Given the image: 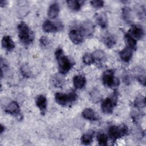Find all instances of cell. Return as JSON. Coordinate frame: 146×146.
I'll use <instances>...</instances> for the list:
<instances>
[{"label":"cell","instance_id":"4dcf8cb0","mask_svg":"<svg viewBox=\"0 0 146 146\" xmlns=\"http://www.w3.org/2000/svg\"><path fill=\"white\" fill-rule=\"evenodd\" d=\"M97 139H98V141L99 145H105L107 144L108 137L104 133H99L98 135Z\"/></svg>","mask_w":146,"mask_h":146},{"label":"cell","instance_id":"d6986e66","mask_svg":"<svg viewBox=\"0 0 146 146\" xmlns=\"http://www.w3.org/2000/svg\"><path fill=\"white\" fill-rule=\"evenodd\" d=\"M59 12V6L57 3L51 4L48 7L47 15L50 18H56Z\"/></svg>","mask_w":146,"mask_h":146},{"label":"cell","instance_id":"e575fe53","mask_svg":"<svg viewBox=\"0 0 146 146\" xmlns=\"http://www.w3.org/2000/svg\"><path fill=\"white\" fill-rule=\"evenodd\" d=\"M123 80L124 81V82L125 84H129L131 83V76L128 74H125V75H124V76L123 78Z\"/></svg>","mask_w":146,"mask_h":146},{"label":"cell","instance_id":"83f0119b","mask_svg":"<svg viewBox=\"0 0 146 146\" xmlns=\"http://www.w3.org/2000/svg\"><path fill=\"white\" fill-rule=\"evenodd\" d=\"M81 141L84 145H89L92 142V135L90 133H85L81 137Z\"/></svg>","mask_w":146,"mask_h":146},{"label":"cell","instance_id":"8992f818","mask_svg":"<svg viewBox=\"0 0 146 146\" xmlns=\"http://www.w3.org/2000/svg\"><path fill=\"white\" fill-rule=\"evenodd\" d=\"M117 103V94L116 92L113 93L112 95H111L105 99L101 106V108L103 113L107 114L112 113L114 107Z\"/></svg>","mask_w":146,"mask_h":146},{"label":"cell","instance_id":"1f68e13d","mask_svg":"<svg viewBox=\"0 0 146 146\" xmlns=\"http://www.w3.org/2000/svg\"><path fill=\"white\" fill-rule=\"evenodd\" d=\"M90 3L95 9H99L103 6L104 1L102 0H94L90 1Z\"/></svg>","mask_w":146,"mask_h":146},{"label":"cell","instance_id":"4316f807","mask_svg":"<svg viewBox=\"0 0 146 146\" xmlns=\"http://www.w3.org/2000/svg\"><path fill=\"white\" fill-rule=\"evenodd\" d=\"M20 70H21V72L23 76L26 78H29L31 76V72L29 66L27 64H25L22 65Z\"/></svg>","mask_w":146,"mask_h":146},{"label":"cell","instance_id":"4fadbf2b","mask_svg":"<svg viewBox=\"0 0 146 146\" xmlns=\"http://www.w3.org/2000/svg\"><path fill=\"white\" fill-rule=\"evenodd\" d=\"M132 50L128 47H125L119 52V56L121 59L124 62H129L132 57Z\"/></svg>","mask_w":146,"mask_h":146},{"label":"cell","instance_id":"6da1fadb","mask_svg":"<svg viewBox=\"0 0 146 146\" xmlns=\"http://www.w3.org/2000/svg\"><path fill=\"white\" fill-rule=\"evenodd\" d=\"M55 55L58 63L59 72L61 74H66L73 66V62L67 56L64 55L63 51L60 47H58L56 50Z\"/></svg>","mask_w":146,"mask_h":146},{"label":"cell","instance_id":"3957f363","mask_svg":"<svg viewBox=\"0 0 146 146\" xmlns=\"http://www.w3.org/2000/svg\"><path fill=\"white\" fill-rule=\"evenodd\" d=\"M77 94L74 91L70 92L68 94L58 92L55 95L56 102L62 106H67L72 104L77 99Z\"/></svg>","mask_w":146,"mask_h":146},{"label":"cell","instance_id":"f546056e","mask_svg":"<svg viewBox=\"0 0 146 146\" xmlns=\"http://www.w3.org/2000/svg\"><path fill=\"white\" fill-rule=\"evenodd\" d=\"M52 83L56 87H61L64 83V80L60 76L55 75L52 78Z\"/></svg>","mask_w":146,"mask_h":146},{"label":"cell","instance_id":"8fae6325","mask_svg":"<svg viewBox=\"0 0 146 146\" xmlns=\"http://www.w3.org/2000/svg\"><path fill=\"white\" fill-rule=\"evenodd\" d=\"M5 112L13 116H19L21 113V110L19 104L16 102L10 103L5 110Z\"/></svg>","mask_w":146,"mask_h":146},{"label":"cell","instance_id":"8d00e7d4","mask_svg":"<svg viewBox=\"0 0 146 146\" xmlns=\"http://www.w3.org/2000/svg\"><path fill=\"white\" fill-rule=\"evenodd\" d=\"M4 131H5V127L3 126L2 124H1V133H2Z\"/></svg>","mask_w":146,"mask_h":146},{"label":"cell","instance_id":"52a82bcc","mask_svg":"<svg viewBox=\"0 0 146 146\" xmlns=\"http://www.w3.org/2000/svg\"><path fill=\"white\" fill-rule=\"evenodd\" d=\"M81 32L83 35L86 36H91L95 31V26L94 23L89 21L83 22L81 25Z\"/></svg>","mask_w":146,"mask_h":146},{"label":"cell","instance_id":"cb8c5ba5","mask_svg":"<svg viewBox=\"0 0 146 146\" xmlns=\"http://www.w3.org/2000/svg\"><path fill=\"white\" fill-rule=\"evenodd\" d=\"M66 2L68 8L74 11H77L79 10L81 7V4L78 1L70 0L67 1Z\"/></svg>","mask_w":146,"mask_h":146},{"label":"cell","instance_id":"484cf974","mask_svg":"<svg viewBox=\"0 0 146 146\" xmlns=\"http://www.w3.org/2000/svg\"><path fill=\"white\" fill-rule=\"evenodd\" d=\"M133 104L135 107L138 108H141L145 107V98L142 95L138 96L135 100Z\"/></svg>","mask_w":146,"mask_h":146},{"label":"cell","instance_id":"30bf717a","mask_svg":"<svg viewBox=\"0 0 146 146\" xmlns=\"http://www.w3.org/2000/svg\"><path fill=\"white\" fill-rule=\"evenodd\" d=\"M68 35L70 40L75 44H79L83 40V35L79 30L73 29L70 31Z\"/></svg>","mask_w":146,"mask_h":146},{"label":"cell","instance_id":"ffe728a7","mask_svg":"<svg viewBox=\"0 0 146 146\" xmlns=\"http://www.w3.org/2000/svg\"><path fill=\"white\" fill-rule=\"evenodd\" d=\"M83 117L89 120H96L98 117L95 112L91 108H86L82 112Z\"/></svg>","mask_w":146,"mask_h":146},{"label":"cell","instance_id":"d4e9b609","mask_svg":"<svg viewBox=\"0 0 146 146\" xmlns=\"http://www.w3.org/2000/svg\"><path fill=\"white\" fill-rule=\"evenodd\" d=\"M90 96L94 103H98L102 99V96L99 91L96 88H94L90 92Z\"/></svg>","mask_w":146,"mask_h":146},{"label":"cell","instance_id":"ba28073f","mask_svg":"<svg viewBox=\"0 0 146 146\" xmlns=\"http://www.w3.org/2000/svg\"><path fill=\"white\" fill-rule=\"evenodd\" d=\"M62 28V25L56 24L49 20L44 21L42 25V29L46 33H55L60 30Z\"/></svg>","mask_w":146,"mask_h":146},{"label":"cell","instance_id":"d6a6232c","mask_svg":"<svg viewBox=\"0 0 146 146\" xmlns=\"http://www.w3.org/2000/svg\"><path fill=\"white\" fill-rule=\"evenodd\" d=\"M39 41H40V45L42 46H43V47H46L48 44V40L47 39V38L46 37H45L44 36H42L40 38Z\"/></svg>","mask_w":146,"mask_h":146},{"label":"cell","instance_id":"ac0fdd59","mask_svg":"<svg viewBox=\"0 0 146 146\" xmlns=\"http://www.w3.org/2000/svg\"><path fill=\"white\" fill-rule=\"evenodd\" d=\"M122 18L127 23H131L133 21V15L131 9L127 6L122 9Z\"/></svg>","mask_w":146,"mask_h":146},{"label":"cell","instance_id":"5b68a950","mask_svg":"<svg viewBox=\"0 0 146 146\" xmlns=\"http://www.w3.org/2000/svg\"><path fill=\"white\" fill-rule=\"evenodd\" d=\"M104 85L109 88H116L119 85V80L115 76L114 72L112 70H108L104 72L102 76Z\"/></svg>","mask_w":146,"mask_h":146},{"label":"cell","instance_id":"836d02e7","mask_svg":"<svg viewBox=\"0 0 146 146\" xmlns=\"http://www.w3.org/2000/svg\"><path fill=\"white\" fill-rule=\"evenodd\" d=\"M138 11V15L140 18L144 17L145 16V8L143 6H140L137 8Z\"/></svg>","mask_w":146,"mask_h":146},{"label":"cell","instance_id":"7402d4cb","mask_svg":"<svg viewBox=\"0 0 146 146\" xmlns=\"http://www.w3.org/2000/svg\"><path fill=\"white\" fill-rule=\"evenodd\" d=\"M92 55L94 57L95 62L98 61L100 63H102V62H104L106 59L105 53L101 50H95Z\"/></svg>","mask_w":146,"mask_h":146},{"label":"cell","instance_id":"5bb4252c","mask_svg":"<svg viewBox=\"0 0 146 146\" xmlns=\"http://www.w3.org/2000/svg\"><path fill=\"white\" fill-rule=\"evenodd\" d=\"M102 40L104 44L108 48H112L113 47L116 42V39L114 35L111 33H107L103 36Z\"/></svg>","mask_w":146,"mask_h":146},{"label":"cell","instance_id":"7a4b0ae2","mask_svg":"<svg viewBox=\"0 0 146 146\" xmlns=\"http://www.w3.org/2000/svg\"><path fill=\"white\" fill-rule=\"evenodd\" d=\"M18 36L25 45L30 44L33 40V35L29 26L25 22H21L18 25Z\"/></svg>","mask_w":146,"mask_h":146},{"label":"cell","instance_id":"2e32d148","mask_svg":"<svg viewBox=\"0 0 146 146\" xmlns=\"http://www.w3.org/2000/svg\"><path fill=\"white\" fill-rule=\"evenodd\" d=\"M2 47L7 51H11L15 47V44L11 37L9 35H5L2 39Z\"/></svg>","mask_w":146,"mask_h":146},{"label":"cell","instance_id":"7c38bea8","mask_svg":"<svg viewBox=\"0 0 146 146\" xmlns=\"http://www.w3.org/2000/svg\"><path fill=\"white\" fill-rule=\"evenodd\" d=\"M35 103L36 106L39 109L40 113L42 115H44L46 112L47 105L46 98L43 95L37 96L35 99Z\"/></svg>","mask_w":146,"mask_h":146},{"label":"cell","instance_id":"277c9868","mask_svg":"<svg viewBox=\"0 0 146 146\" xmlns=\"http://www.w3.org/2000/svg\"><path fill=\"white\" fill-rule=\"evenodd\" d=\"M128 133V128L125 124H121L119 126L112 125L108 129L109 137L113 142L127 135Z\"/></svg>","mask_w":146,"mask_h":146},{"label":"cell","instance_id":"9a60e30c","mask_svg":"<svg viewBox=\"0 0 146 146\" xmlns=\"http://www.w3.org/2000/svg\"><path fill=\"white\" fill-rule=\"evenodd\" d=\"M96 21L98 25L104 29L108 25V19L107 15L104 12H101L96 15Z\"/></svg>","mask_w":146,"mask_h":146},{"label":"cell","instance_id":"44dd1931","mask_svg":"<svg viewBox=\"0 0 146 146\" xmlns=\"http://www.w3.org/2000/svg\"><path fill=\"white\" fill-rule=\"evenodd\" d=\"M124 39L127 47L132 50H135L136 48V40L133 38L129 33H127L124 36Z\"/></svg>","mask_w":146,"mask_h":146},{"label":"cell","instance_id":"603a6c76","mask_svg":"<svg viewBox=\"0 0 146 146\" xmlns=\"http://www.w3.org/2000/svg\"><path fill=\"white\" fill-rule=\"evenodd\" d=\"M135 76L137 80L142 84L143 86H145V71L142 68H137L135 71Z\"/></svg>","mask_w":146,"mask_h":146},{"label":"cell","instance_id":"f1b7e54d","mask_svg":"<svg viewBox=\"0 0 146 146\" xmlns=\"http://www.w3.org/2000/svg\"><path fill=\"white\" fill-rule=\"evenodd\" d=\"M83 62L84 63L87 65H90L95 62V60L92 54L86 53L84 55L83 57Z\"/></svg>","mask_w":146,"mask_h":146},{"label":"cell","instance_id":"e0dca14e","mask_svg":"<svg viewBox=\"0 0 146 146\" xmlns=\"http://www.w3.org/2000/svg\"><path fill=\"white\" fill-rule=\"evenodd\" d=\"M73 83L76 88L82 89L86 83V78L82 75H76L73 78Z\"/></svg>","mask_w":146,"mask_h":146},{"label":"cell","instance_id":"d590c367","mask_svg":"<svg viewBox=\"0 0 146 146\" xmlns=\"http://www.w3.org/2000/svg\"><path fill=\"white\" fill-rule=\"evenodd\" d=\"M7 3V1H5V0H1L0 1V6L1 7L5 6L6 5Z\"/></svg>","mask_w":146,"mask_h":146},{"label":"cell","instance_id":"9c48e42d","mask_svg":"<svg viewBox=\"0 0 146 146\" xmlns=\"http://www.w3.org/2000/svg\"><path fill=\"white\" fill-rule=\"evenodd\" d=\"M135 39H141L144 35V31L141 26L137 25H132L128 33Z\"/></svg>","mask_w":146,"mask_h":146}]
</instances>
